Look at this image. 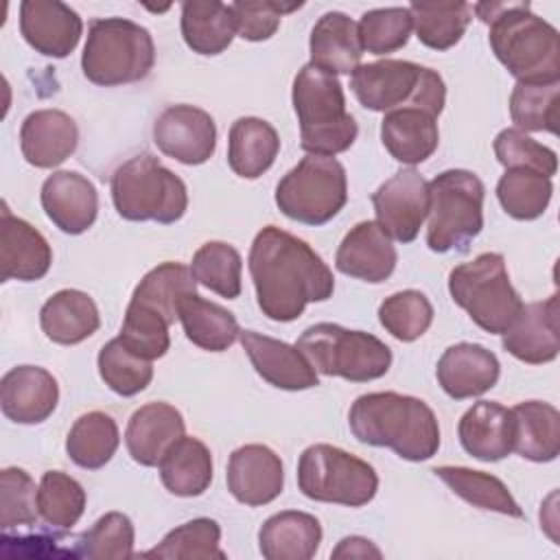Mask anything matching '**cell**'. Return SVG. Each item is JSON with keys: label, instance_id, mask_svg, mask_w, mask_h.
Instances as JSON below:
<instances>
[{"label": "cell", "instance_id": "6da1fadb", "mask_svg": "<svg viewBox=\"0 0 560 560\" xmlns=\"http://www.w3.org/2000/svg\"><path fill=\"white\" fill-rule=\"evenodd\" d=\"M247 265L258 308L273 322H293L306 304L324 302L335 291L332 271L322 256L276 225H265L254 236Z\"/></svg>", "mask_w": 560, "mask_h": 560}, {"label": "cell", "instance_id": "7a4b0ae2", "mask_svg": "<svg viewBox=\"0 0 560 560\" xmlns=\"http://www.w3.org/2000/svg\"><path fill=\"white\" fill-rule=\"evenodd\" d=\"M472 11L490 26V48L518 83L560 81V35L529 2H479Z\"/></svg>", "mask_w": 560, "mask_h": 560}, {"label": "cell", "instance_id": "3957f363", "mask_svg": "<svg viewBox=\"0 0 560 560\" xmlns=\"http://www.w3.org/2000/svg\"><path fill=\"white\" fill-rule=\"evenodd\" d=\"M352 435L370 446H387L407 462L431 459L440 448V424L433 409L398 392L359 396L350 411Z\"/></svg>", "mask_w": 560, "mask_h": 560}, {"label": "cell", "instance_id": "277c9868", "mask_svg": "<svg viewBox=\"0 0 560 560\" xmlns=\"http://www.w3.org/2000/svg\"><path fill=\"white\" fill-rule=\"evenodd\" d=\"M293 109L300 122V147L308 155L335 158L352 147L359 127L346 109L339 79L306 63L298 70L291 90Z\"/></svg>", "mask_w": 560, "mask_h": 560}, {"label": "cell", "instance_id": "5b68a950", "mask_svg": "<svg viewBox=\"0 0 560 560\" xmlns=\"http://www.w3.org/2000/svg\"><path fill=\"white\" fill-rule=\"evenodd\" d=\"M155 63L151 33L125 18L94 20L81 55L88 81L103 88L142 81Z\"/></svg>", "mask_w": 560, "mask_h": 560}, {"label": "cell", "instance_id": "8992f818", "mask_svg": "<svg viewBox=\"0 0 560 560\" xmlns=\"http://www.w3.org/2000/svg\"><path fill=\"white\" fill-rule=\"evenodd\" d=\"M350 88L365 109L385 114L418 107L438 118L446 101V85L435 70L402 59L361 63L350 74Z\"/></svg>", "mask_w": 560, "mask_h": 560}, {"label": "cell", "instance_id": "52a82bcc", "mask_svg": "<svg viewBox=\"0 0 560 560\" xmlns=\"http://www.w3.org/2000/svg\"><path fill=\"white\" fill-rule=\"evenodd\" d=\"M112 201L127 221L175 223L186 214V184L155 155L138 153L112 175Z\"/></svg>", "mask_w": 560, "mask_h": 560}, {"label": "cell", "instance_id": "ba28073f", "mask_svg": "<svg viewBox=\"0 0 560 560\" xmlns=\"http://www.w3.org/2000/svg\"><path fill=\"white\" fill-rule=\"evenodd\" d=\"M486 188L472 171L451 168L429 182L427 245L431 252H468L483 228Z\"/></svg>", "mask_w": 560, "mask_h": 560}, {"label": "cell", "instance_id": "9c48e42d", "mask_svg": "<svg viewBox=\"0 0 560 560\" xmlns=\"http://www.w3.org/2000/svg\"><path fill=\"white\" fill-rule=\"evenodd\" d=\"M448 293L490 335H503L523 308V300L510 282L505 258L497 252H483L470 262L457 265L448 273Z\"/></svg>", "mask_w": 560, "mask_h": 560}, {"label": "cell", "instance_id": "30bf717a", "mask_svg": "<svg viewBox=\"0 0 560 560\" xmlns=\"http://www.w3.org/2000/svg\"><path fill=\"white\" fill-rule=\"evenodd\" d=\"M295 348L308 359L315 372L341 376L352 383L381 378L392 365V350L378 337L330 322L308 326L298 337Z\"/></svg>", "mask_w": 560, "mask_h": 560}, {"label": "cell", "instance_id": "8fae6325", "mask_svg": "<svg viewBox=\"0 0 560 560\" xmlns=\"http://www.w3.org/2000/svg\"><path fill=\"white\" fill-rule=\"evenodd\" d=\"M298 488L313 501L361 508L374 499L378 475L368 462L339 446L313 444L300 455Z\"/></svg>", "mask_w": 560, "mask_h": 560}, {"label": "cell", "instance_id": "7c38bea8", "mask_svg": "<svg viewBox=\"0 0 560 560\" xmlns=\"http://www.w3.org/2000/svg\"><path fill=\"white\" fill-rule=\"evenodd\" d=\"M348 201V177L339 160L306 155L276 186L280 212L304 225H324Z\"/></svg>", "mask_w": 560, "mask_h": 560}, {"label": "cell", "instance_id": "4fadbf2b", "mask_svg": "<svg viewBox=\"0 0 560 560\" xmlns=\"http://www.w3.org/2000/svg\"><path fill=\"white\" fill-rule=\"evenodd\" d=\"M372 203L383 232L400 243H411L429 212V182L416 168H402L376 188Z\"/></svg>", "mask_w": 560, "mask_h": 560}, {"label": "cell", "instance_id": "5bb4252c", "mask_svg": "<svg viewBox=\"0 0 560 560\" xmlns=\"http://www.w3.org/2000/svg\"><path fill=\"white\" fill-rule=\"evenodd\" d=\"M153 142L164 155L197 166L217 149V125L201 107L171 105L153 122Z\"/></svg>", "mask_w": 560, "mask_h": 560}, {"label": "cell", "instance_id": "9a60e30c", "mask_svg": "<svg viewBox=\"0 0 560 560\" xmlns=\"http://www.w3.org/2000/svg\"><path fill=\"white\" fill-rule=\"evenodd\" d=\"M20 33L26 44L46 57H68L83 33L74 9L59 0H24L20 4Z\"/></svg>", "mask_w": 560, "mask_h": 560}, {"label": "cell", "instance_id": "2e32d148", "mask_svg": "<svg viewBox=\"0 0 560 560\" xmlns=\"http://www.w3.org/2000/svg\"><path fill=\"white\" fill-rule=\"evenodd\" d=\"M52 262V249L44 234L28 221L15 217L7 203L0 212V278L2 282H35Z\"/></svg>", "mask_w": 560, "mask_h": 560}, {"label": "cell", "instance_id": "e0dca14e", "mask_svg": "<svg viewBox=\"0 0 560 560\" xmlns=\"http://www.w3.org/2000/svg\"><path fill=\"white\" fill-rule=\"evenodd\" d=\"M225 481L230 494L238 503L265 505L280 497L284 488V468L269 446L245 444L230 455Z\"/></svg>", "mask_w": 560, "mask_h": 560}, {"label": "cell", "instance_id": "ac0fdd59", "mask_svg": "<svg viewBox=\"0 0 560 560\" xmlns=\"http://www.w3.org/2000/svg\"><path fill=\"white\" fill-rule=\"evenodd\" d=\"M42 208L66 234H83L98 214L96 186L77 171H57L42 184Z\"/></svg>", "mask_w": 560, "mask_h": 560}, {"label": "cell", "instance_id": "d6986e66", "mask_svg": "<svg viewBox=\"0 0 560 560\" xmlns=\"http://www.w3.org/2000/svg\"><path fill=\"white\" fill-rule=\"evenodd\" d=\"M238 339L254 370L269 385L287 392H300L319 385L315 368L295 346L260 335L256 330H241Z\"/></svg>", "mask_w": 560, "mask_h": 560}, {"label": "cell", "instance_id": "ffe728a7", "mask_svg": "<svg viewBox=\"0 0 560 560\" xmlns=\"http://www.w3.org/2000/svg\"><path fill=\"white\" fill-rule=\"evenodd\" d=\"M503 348L523 363H549L558 357V295L523 304L512 326L503 332Z\"/></svg>", "mask_w": 560, "mask_h": 560}, {"label": "cell", "instance_id": "44dd1931", "mask_svg": "<svg viewBox=\"0 0 560 560\" xmlns=\"http://www.w3.org/2000/svg\"><path fill=\"white\" fill-rule=\"evenodd\" d=\"M59 402L55 376L39 365L11 368L0 381L2 413L18 424L44 422Z\"/></svg>", "mask_w": 560, "mask_h": 560}, {"label": "cell", "instance_id": "7402d4cb", "mask_svg": "<svg viewBox=\"0 0 560 560\" xmlns=\"http://www.w3.org/2000/svg\"><path fill=\"white\" fill-rule=\"evenodd\" d=\"M396 247L376 221H361L339 243L335 267L363 282H385L396 269Z\"/></svg>", "mask_w": 560, "mask_h": 560}, {"label": "cell", "instance_id": "603a6c76", "mask_svg": "<svg viewBox=\"0 0 560 560\" xmlns=\"http://www.w3.org/2000/svg\"><path fill=\"white\" fill-rule=\"evenodd\" d=\"M499 374V359L488 348L468 341L448 346L435 368L440 387L455 400L486 394L497 385Z\"/></svg>", "mask_w": 560, "mask_h": 560}, {"label": "cell", "instance_id": "cb8c5ba5", "mask_svg": "<svg viewBox=\"0 0 560 560\" xmlns=\"http://www.w3.org/2000/svg\"><path fill=\"white\" fill-rule=\"evenodd\" d=\"M77 122L61 109L31 112L20 127L22 155L35 168L59 166L77 151Z\"/></svg>", "mask_w": 560, "mask_h": 560}, {"label": "cell", "instance_id": "d4e9b609", "mask_svg": "<svg viewBox=\"0 0 560 560\" xmlns=\"http://www.w3.org/2000/svg\"><path fill=\"white\" fill-rule=\"evenodd\" d=\"M457 435L475 459L499 462L514 448L512 411L494 400H479L459 418Z\"/></svg>", "mask_w": 560, "mask_h": 560}, {"label": "cell", "instance_id": "484cf974", "mask_svg": "<svg viewBox=\"0 0 560 560\" xmlns=\"http://www.w3.org/2000/svg\"><path fill=\"white\" fill-rule=\"evenodd\" d=\"M184 418L168 402H147L127 422L125 444L131 459L140 466H158L166 448L184 435Z\"/></svg>", "mask_w": 560, "mask_h": 560}, {"label": "cell", "instance_id": "4316f807", "mask_svg": "<svg viewBox=\"0 0 560 560\" xmlns=\"http://www.w3.org/2000/svg\"><path fill=\"white\" fill-rule=\"evenodd\" d=\"M308 50L315 68L330 74H352L363 55L357 22L341 11L324 13L311 31Z\"/></svg>", "mask_w": 560, "mask_h": 560}, {"label": "cell", "instance_id": "83f0119b", "mask_svg": "<svg viewBox=\"0 0 560 560\" xmlns=\"http://www.w3.org/2000/svg\"><path fill=\"white\" fill-rule=\"evenodd\" d=\"M381 140L389 155L402 164H420L433 155L440 142L435 116L418 107H400L385 114Z\"/></svg>", "mask_w": 560, "mask_h": 560}, {"label": "cell", "instance_id": "f1b7e54d", "mask_svg": "<svg viewBox=\"0 0 560 560\" xmlns=\"http://www.w3.org/2000/svg\"><path fill=\"white\" fill-rule=\"evenodd\" d=\"M39 326L50 341L74 346L98 330L101 315L96 302L85 291L61 289L44 302Z\"/></svg>", "mask_w": 560, "mask_h": 560}, {"label": "cell", "instance_id": "f546056e", "mask_svg": "<svg viewBox=\"0 0 560 560\" xmlns=\"http://www.w3.org/2000/svg\"><path fill=\"white\" fill-rule=\"evenodd\" d=\"M322 542V525L308 512L284 510L269 516L258 532L267 560H311Z\"/></svg>", "mask_w": 560, "mask_h": 560}, {"label": "cell", "instance_id": "4dcf8cb0", "mask_svg": "<svg viewBox=\"0 0 560 560\" xmlns=\"http://www.w3.org/2000/svg\"><path fill=\"white\" fill-rule=\"evenodd\" d=\"M280 151L278 131L262 118L243 116L228 136V164L243 179H256L271 168Z\"/></svg>", "mask_w": 560, "mask_h": 560}, {"label": "cell", "instance_id": "1f68e13d", "mask_svg": "<svg viewBox=\"0 0 560 560\" xmlns=\"http://www.w3.org/2000/svg\"><path fill=\"white\" fill-rule=\"evenodd\" d=\"M158 468L171 494L199 497L212 481V453L199 438L182 435L166 448Z\"/></svg>", "mask_w": 560, "mask_h": 560}, {"label": "cell", "instance_id": "d6a6232c", "mask_svg": "<svg viewBox=\"0 0 560 560\" xmlns=\"http://www.w3.org/2000/svg\"><path fill=\"white\" fill-rule=\"evenodd\" d=\"M514 448L529 462H553L560 453V413L542 400H525L514 405Z\"/></svg>", "mask_w": 560, "mask_h": 560}, {"label": "cell", "instance_id": "836d02e7", "mask_svg": "<svg viewBox=\"0 0 560 560\" xmlns=\"http://www.w3.org/2000/svg\"><path fill=\"white\" fill-rule=\"evenodd\" d=\"M236 35L230 4L217 0L182 2V37L197 55L223 52Z\"/></svg>", "mask_w": 560, "mask_h": 560}, {"label": "cell", "instance_id": "e575fe53", "mask_svg": "<svg viewBox=\"0 0 560 560\" xmlns=\"http://www.w3.org/2000/svg\"><path fill=\"white\" fill-rule=\"evenodd\" d=\"M179 322L188 341L208 352L228 350L241 335L234 313L197 293H190L179 302Z\"/></svg>", "mask_w": 560, "mask_h": 560}, {"label": "cell", "instance_id": "d590c367", "mask_svg": "<svg viewBox=\"0 0 560 560\" xmlns=\"http://www.w3.org/2000/svg\"><path fill=\"white\" fill-rule=\"evenodd\" d=\"M197 293V280L190 267L182 262H162L153 267L133 289L131 302L142 304L155 313H160L168 324L179 319V302Z\"/></svg>", "mask_w": 560, "mask_h": 560}, {"label": "cell", "instance_id": "8d00e7d4", "mask_svg": "<svg viewBox=\"0 0 560 560\" xmlns=\"http://www.w3.org/2000/svg\"><path fill=\"white\" fill-rule=\"evenodd\" d=\"M433 475L442 479L459 499L466 503L479 508L499 512L505 516L523 518V510L508 490V486L483 470H472L466 466H438L433 468Z\"/></svg>", "mask_w": 560, "mask_h": 560}, {"label": "cell", "instance_id": "74e56055", "mask_svg": "<svg viewBox=\"0 0 560 560\" xmlns=\"http://www.w3.org/2000/svg\"><path fill=\"white\" fill-rule=\"evenodd\" d=\"M120 444V433L116 420L105 411H88L79 416L66 438L68 457L85 468H103L116 453Z\"/></svg>", "mask_w": 560, "mask_h": 560}, {"label": "cell", "instance_id": "f35d334b", "mask_svg": "<svg viewBox=\"0 0 560 560\" xmlns=\"http://www.w3.org/2000/svg\"><path fill=\"white\" fill-rule=\"evenodd\" d=\"M416 37L433 50L453 48L472 20L468 2H411L409 7Z\"/></svg>", "mask_w": 560, "mask_h": 560}, {"label": "cell", "instance_id": "ab89813d", "mask_svg": "<svg viewBox=\"0 0 560 560\" xmlns=\"http://www.w3.org/2000/svg\"><path fill=\"white\" fill-rule=\"evenodd\" d=\"M551 195V179L532 168H508L497 184L501 208L518 221L538 219L547 210Z\"/></svg>", "mask_w": 560, "mask_h": 560}, {"label": "cell", "instance_id": "60d3db41", "mask_svg": "<svg viewBox=\"0 0 560 560\" xmlns=\"http://www.w3.org/2000/svg\"><path fill=\"white\" fill-rule=\"evenodd\" d=\"M190 271L199 284L212 293L234 300L241 295V271L243 258L236 247L223 241L203 243L190 262Z\"/></svg>", "mask_w": 560, "mask_h": 560}, {"label": "cell", "instance_id": "b9f144b4", "mask_svg": "<svg viewBox=\"0 0 560 560\" xmlns=\"http://www.w3.org/2000/svg\"><path fill=\"white\" fill-rule=\"evenodd\" d=\"M39 516L52 529H70L85 510L83 486L63 470H46L37 486Z\"/></svg>", "mask_w": 560, "mask_h": 560}, {"label": "cell", "instance_id": "7bdbcfd3", "mask_svg": "<svg viewBox=\"0 0 560 560\" xmlns=\"http://www.w3.org/2000/svg\"><path fill=\"white\" fill-rule=\"evenodd\" d=\"M221 527L214 518H192L175 529H171L160 545L144 551V558H164V560H206V558H225V551L219 549Z\"/></svg>", "mask_w": 560, "mask_h": 560}, {"label": "cell", "instance_id": "ee69618b", "mask_svg": "<svg viewBox=\"0 0 560 560\" xmlns=\"http://www.w3.org/2000/svg\"><path fill=\"white\" fill-rule=\"evenodd\" d=\"M558 83H516L510 94V116L518 131H558Z\"/></svg>", "mask_w": 560, "mask_h": 560}, {"label": "cell", "instance_id": "f6af8a7d", "mask_svg": "<svg viewBox=\"0 0 560 560\" xmlns=\"http://www.w3.org/2000/svg\"><path fill=\"white\" fill-rule=\"evenodd\" d=\"M96 363L103 383L118 396H136L147 389L153 378L151 361L131 352L118 337L101 348Z\"/></svg>", "mask_w": 560, "mask_h": 560}, {"label": "cell", "instance_id": "bcb514c9", "mask_svg": "<svg viewBox=\"0 0 560 560\" xmlns=\"http://www.w3.org/2000/svg\"><path fill=\"white\" fill-rule=\"evenodd\" d=\"M378 322L398 341H416L429 330L433 306L422 291L405 289L383 300L378 306Z\"/></svg>", "mask_w": 560, "mask_h": 560}, {"label": "cell", "instance_id": "7dc6e473", "mask_svg": "<svg viewBox=\"0 0 560 560\" xmlns=\"http://www.w3.org/2000/svg\"><path fill=\"white\" fill-rule=\"evenodd\" d=\"M133 523L122 512H107L77 540V556L94 560H125L133 556Z\"/></svg>", "mask_w": 560, "mask_h": 560}, {"label": "cell", "instance_id": "c3c4849f", "mask_svg": "<svg viewBox=\"0 0 560 560\" xmlns=\"http://www.w3.org/2000/svg\"><path fill=\"white\" fill-rule=\"evenodd\" d=\"M361 48L372 55H389L407 46L413 22L407 7L365 11L357 24Z\"/></svg>", "mask_w": 560, "mask_h": 560}, {"label": "cell", "instance_id": "681fc988", "mask_svg": "<svg viewBox=\"0 0 560 560\" xmlns=\"http://www.w3.org/2000/svg\"><path fill=\"white\" fill-rule=\"evenodd\" d=\"M168 328L171 324L160 313L142 304L129 302L118 339L138 357L147 361H155L164 357L166 350L171 348Z\"/></svg>", "mask_w": 560, "mask_h": 560}, {"label": "cell", "instance_id": "f907efd6", "mask_svg": "<svg viewBox=\"0 0 560 560\" xmlns=\"http://www.w3.org/2000/svg\"><path fill=\"white\" fill-rule=\"evenodd\" d=\"M39 518L37 488L31 475L9 466L0 472V527L2 532L18 527H35Z\"/></svg>", "mask_w": 560, "mask_h": 560}, {"label": "cell", "instance_id": "816d5d0a", "mask_svg": "<svg viewBox=\"0 0 560 560\" xmlns=\"http://www.w3.org/2000/svg\"><path fill=\"white\" fill-rule=\"evenodd\" d=\"M494 155L508 168H532L545 177H553L558 171V155L553 149L536 142L516 127L503 129L494 138Z\"/></svg>", "mask_w": 560, "mask_h": 560}, {"label": "cell", "instance_id": "f5cc1de1", "mask_svg": "<svg viewBox=\"0 0 560 560\" xmlns=\"http://www.w3.org/2000/svg\"><path fill=\"white\" fill-rule=\"evenodd\" d=\"M302 2L284 4L276 0H252V2H232V15L236 22L238 37L247 42H265L276 35L280 18L300 9Z\"/></svg>", "mask_w": 560, "mask_h": 560}, {"label": "cell", "instance_id": "db71d44e", "mask_svg": "<svg viewBox=\"0 0 560 560\" xmlns=\"http://www.w3.org/2000/svg\"><path fill=\"white\" fill-rule=\"evenodd\" d=\"M330 556L332 558H381V549L363 536H348L339 540V545L332 549Z\"/></svg>", "mask_w": 560, "mask_h": 560}]
</instances>
